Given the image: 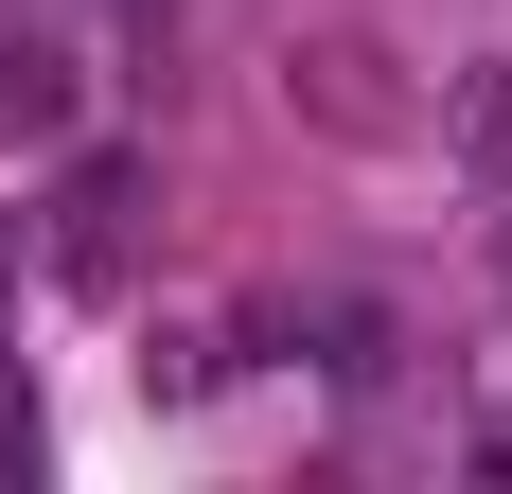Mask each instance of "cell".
Returning a JSON list of instances; mask_svg holds the SVG:
<instances>
[{
    "label": "cell",
    "instance_id": "cell-3",
    "mask_svg": "<svg viewBox=\"0 0 512 494\" xmlns=\"http://www.w3.org/2000/svg\"><path fill=\"white\" fill-rule=\"evenodd\" d=\"M442 142H460V177H477V195H512V53L442 71Z\"/></svg>",
    "mask_w": 512,
    "mask_h": 494
},
{
    "label": "cell",
    "instance_id": "cell-1",
    "mask_svg": "<svg viewBox=\"0 0 512 494\" xmlns=\"http://www.w3.org/2000/svg\"><path fill=\"white\" fill-rule=\"evenodd\" d=\"M71 106H89L71 18H53V0H0V142H71Z\"/></svg>",
    "mask_w": 512,
    "mask_h": 494
},
{
    "label": "cell",
    "instance_id": "cell-2",
    "mask_svg": "<svg viewBox=\"0 0 512 494\" xmlns=\"http://www.w3.org/2000/svg\"><path fill=\"white\" fill-rule=\"evenodd\" d=\"M124 159H71V177H53V230H36V265L53 283H106V265H124Z\"/></svg>",
    "mask_w": 512,
    "mask_h": 494
},
{
    "label": "cell",
    "instance_id": "cell-4",
    "mask_svg": "<svg viewBox=\"0 0 512 494\" xmlns=\"http://www.w3.org/2000/svg\"><path fill=\"white\" fill-rule=\"evenodd\" d=\"M495 265H512V230H495Z\"/></svg>",
    "mask_w": 512,
    "mask_h": 494
}]
</instances>
